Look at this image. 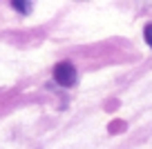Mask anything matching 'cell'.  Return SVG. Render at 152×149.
Returning <instances> with one entry per match:
<instances>
[{
    "label": "cell",
    "mask_w": 152,
    "mask_h": 149,
    "mask_svg": "<svg viewBox=\"0 0 152 149\" xmlns=\"http://www.w3.org/2000/svg\"><path fill=\"white\" fill-rule=\"evenodd\" d=\"M11 9H16L18 11V14H29V11H31V2H20V0H14V2H11Z\"/></svg>",
    "instance_id": "7a4b0ae2"
},
{
    "label": "cell",
    "mask_w": 152,
    "mask_h": 149,
    "mask_svg": "<svg viewBox=\"0 0 152 149\" xmlns=\"http://www.w3.org/2000/svg\"><path fill=\"white\" fill-rule=\"evenodd\" d=\"M143 38H145L148 47H150V49H152V22H148L145 27H143Z\"/></svg>",
    "instance_id": "3957f363"
},
{
    "label": "cell",
    "mask_w": 152,
    "mask_h": 149,
    "mask_svg": "<svg viewBox=\"0 0 152 149\" xmlns=\"http://www.w3.org/2000/svg\"><path fill=\"white\" fill-rule=\"evenodd\" d=\"M54 80H56V85H61V87H74V85L78 82V71L67 60L58 62V65L54 67Z\"/></svg>",
    "instance_id": "6da1fadb"
}]
</instances>
